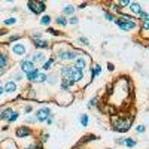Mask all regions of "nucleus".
<instances>
[{
    "mask_svg": "<svg viewBox=\"0 0 149 149\" xmlns=\"http://www.w3.org/2000/svg\"><path fill=\"white\" fill-rule=\"evenodd\" d=\"M100 73H102V66H100V64H95L94 67H91V78H90V82H93Z\"/></svg>",
    "mask_w": 149,
    "mask_h": 149,
    "instance_id": "19",
    "label": "nucleus"
},
{
    "mask_svg": "<svg viewBox=\"0 0 149 149\" xmlns=\"http://www.w3.org/2000/svg\"><path fill=\"white\" fill-rule=\"evenodd\" d=\"M106 5H107V8H110L112 10H113L115 14H118V15H121V14H122V9L118 6V3H116V2H109V3H106Z\"/></svg>",
    "mask_w": 149,
    "mask_h": 149,
    "instance_id": "24",
    "label": "nucleus"
},
{
    "mask_svg": "<svg viewBox=\"0 0 149 149\" xmlns=\"http://www.w3.org/2000/svg\"><path fill=\"white\" fill-rule=\"evenodd\" d=\"M18 118H19V112H18V110H14V113H12V116L9 118L8 124H12V122H15V121H17Z\"/></svg>",
    "mask_w": 149,
    "mask_h": 149,
    "instance_id": "36",
    "label": "nucleus"
},
{
    "mask_svg": "<svg viewBox=\"0 0 149 149\" xmlns=\"http://www.w3.org/2000/svg\"><path fill=\"white\" fill-rule=\"evenodd\" d=\"M104 19H106V21H110V22H113V21L116 19V17H115V14H112V12L104 10Z\"/></svg>",
    "mask_w": 149,
    "mask_h": 149,
    "instance_id": "31",
    "label": "nucleus"
},
{
    "mask_svg": "<svg viewBox=\"0 0 149 149\" xmlns=\"http://www.w3.org/2000/svg\"><path fill=\"white\" fill-rule=\"evenodd\" d=\"M116 26L119 27V30L122 31H133V30H137L139 29V22L137 21H125V19H122V18H116L113 21Z\"/></svg>",
    "mask_w": 149,
    "mask_h": 149,
    "instance_id": "3",
    "label": "nucleus"
},
{
    "mask_svg": "<svg viewBox=\"0 0 149 149\" xmlns=\"http://www.w3.org/2000/svg\"><path fill=\"white\" fill-rule=\"evenodd\" d=\"M79 122H81L82 127H88V124H90V116L86 115V113H82L81 118H79Z\"/></svg>",
    "mask_w": 149,
    "mask_h": 149,
    "instance_id": "28",
    "label": "nucleus"
},
{
    "mask_svg": "<svg viewBox=\"0 0 149 149\" xmlns=\"http://www.w3.org/2000/svg\"><path fill=\"white\" fill-rule=\"evenodd\" d=\"M67 24H70V26H78V24H79V17H76V15L70 17L67 19Z\"/></svg>",
    "mask_w": 149,
    "mask_h": 149,
    "instance_id": "33",
    "label": "nucleus"
},
{
    "mask_svg": "<svg viewBox=\"0 0 149 149\" xmlns=\"http://www.w3.org/2000/svg\"><path fill=\"white\" fill-rule=\"evenodd\" d=\"M78 42L84 46H90V40H88V37H85V36H79L78 37Z\"/></svg>",
    "mask_w": 149,
    "mask_h": 149,
    "instance_id": "35",
    "label": "nucleus"
},
{
    "mask_svg": "<svg viewBox=\"0 0 149 149\" xmlns=\"http://www.w3.org/2000/svg\"><path fill=\"white\" fill-rule=\"evenodd\" d=\"M10 67V55L5 49H0V76Z\"/></svg>",
    "mask_w": 149,
    "mask_h": 149,
    "instance_id": "6",
    "label": "nucleus"
},
{
    "mask_svg": "<svg viewBox=\"0 0 149 149\" xmlns=\"http://www.w3.org/2000/svg\"><path fill=\"white\" fill-rule=\"evenodd\" d=\"M109 149H110V148H109Z\"/></svg>",
    "mask_w": 149,
    "mask_h": 149,
    "instance_id": "51",
    "label": "nucleus"
},
{
    "mask_svg": "<svg viewBox=\"0 0 149 149\" xmlns=\"http://www.w3.org/2000/svg\"><path fill=\"white\" fill-rule=\"evenodd\" d=\"M107 70L109 72H113L115 70V64L113 63H107Z\"/></svg>",
    "mask_w": 149,
    "mask_h": 149,
    "instance_id": "47",
    "label": "nucleus"
},
{
    "mask_svg": "<svg viewBox=\"0 0 149 149\" xmlns=\"http://www.w3.org/2000/svg\"><path fill=\"white\" fill-rule=\"evenodd\" d=\"M46 33L52 34V36H55V37H60V36H63V33H61L60 30H55V29H52V27H48V29H46Z\"/></svg>",
    "mask_w": 149,
    "mask_h": 149,
    "instance_id": "30",
    "label": "nucleus"
},
{
    "mask_svg": "<svg viewBox=\"0 0 149 149\" xmlns=\"http://www.w3.org/2000/svg\"><path fill=\"white\" fill-rule=\"evenodd\" d=\"M133 119L134 116H128V118H122V116H116V118H112V130L116 131V133H127L131 125H133Z\"/></svg>",
    "mask_w": 149,
    "mask_h": 149,
    "instance_id": "1",
    "label": "nucleus"
},
{
    "mask_svg": "<svg viewBox=\"0 0 149 149\" xmlns=\"http://www.w3.org/2000/svg\"><path fill=\"white\" fill-rule=\"evenodd\" d=\"M91 64V57L86 54V52H82L81 55H78V58L73 61V66L79 69V70H86V66H90Z\"/></svg>",
    "mask_w": 149,
    "mask_h": 149,
    "instance_id": "5",
    "label": "nucleus"
},
{
    "mask_svg": "<svg viewBox=\"0 0 149 149\" xmlns=\"http://www.w3.org/2000/svg\"><path fill=\"white\" fill-rule=\"evenodd\" d=\"M39 72H40V69H34V70H31L30 73H27V74H24L26 76V81L29 82V84H34V79H36V76L39 74Z\"/></svg>",
    "mask_w": 149,
    "mask_h": 149,
    "instance_id": "18",
    "label": "nucleus"
},
{
    "mask_svg": "<svg viewBox=\"0 0 149 149\" xmlns=\"http://www.w3.org/2000/svg\"><path fill=\"white\" fill-rule=\"evenodd\" d=\"M24 122H26V124H36V118H34V115H33V116H27L26 119H24Z\"/></svg>",
    "mask_w": 149,
    "mask_h": 149,
    "instance_id": "44",
    "label": "nucleus"
},
{
    "mask_svg": "<svg viewBox=\"0 0 149 149\" xmlns=\"http://www.w3.org/2000/svg\"><path fill=\"white\" fill-rule=\"evenodd\" d=\"M124 145L131 149V148H134L136 145H137V142H136V139H133V137H125V142H124Z\"/></svg>",
    "mask_w": 149,
    "mask_h": 149,
    "instance_id": "29",
    "label": "nucleus"
},
{
    "mask_svg": "<svg viewBox=\"0 0 149 149\" xmlns=\"http://www.w3.org/2000/svg\"><path fill=\"white\" fill-rule=\"evenodd\" d=\"M145 131H146V125H143V124H139V125H136V133L142 134V133H145Z\"/></svg>",
    "mask_w": 149,
    "mask_h": 149,
    "instance_id": "40",
    "label": "nucleus"
},
{
    "mask_svg": "<svg viewBox=\"0 0 149 149\" xmlns=\"http://www.w3.org/2000/svg\"><path fill=\"white\" fill-rule=\"evenodd\" d=\"M8 33H9V30H8V29H0V37L5 36V34H8Z\"/></svg>",
    "mask_w": 149,
    "mask_h": 149,
    "instance_id": "48",
    "label": "nucleus"
},
{
    "mask_svg": "<svg viewBox=\"0 0 149 149\" xmlns=\"http://www.w3.org/2000/svg\"><path fill=\"white\" fill-rule=\"evenodd\" d=\"M73 14H74V6H73V5H66V6H63V14H61V15H64V17L67 18V17H73Z\"/></svg>",
    "mask_w": 149,
    "mask_h": 149,
    "instance_id": "21",
    "label": "nucleus"
},
{
    "mask_svg": "<svg viewBox=\"0 0 149 149\" xmlns=\"http://www.w3.org/2000/svg\"><path fill=\"white\" fill-rule=\"evenodd\" d=\"M128 10L131 12V15H139L140 12L143 10V8H142V5H140L139 2H130Z\"/></svg>",
    "mask_w": 149,
    "mask_h": 149,
    "instance_id": "16",
    "label": "nucleus"
},
{
    "mask_svg": "<svg viewBox=\"0 0 149 149\" xmlns=\"http://www.w3.org/2000/svg\"><path fill=\"white\" fill-rule=\"evenodd\" d=\"M27 9L31 12L33 15H40L39 3H37V0H29V2H27Z\"/></svg>",
    "mask_w": 149,
    "mask_h": 149,
    "instance_id": "15",
    "label": "nucleus"
},
{
    "mask_svg": "<svg viewBox=\"0 0 149 149\" xmlns=\"http://www.w3.org/2000/svg\"><path fill=\"white\" fill-rule=\"evenodd\" d=\"M3 24L5 26H14V24H17V18L15 17H9V18L3 19Z\"/></svg>",
    "mask_w": 149,
    "mask_h": 149,
    "instance_id": "34",
    "label": "nucleus"
},
{
    "mask_svg": "<svg viewBox=\"0 0 149 149\" xmlns=\"http://www.w3.org/2000/svg\"><path fill=\"white\" fill-rule=\"evenodd\" d=\"M21 39H22V34H10V36L8 37L6 43H8V45H12V43H15V42H19Z\"/></svg>",
    "mask_w": 149,
    "mask_h": 149,
    "instance_id": "23",
    "label": "nucleus"
},
{
    "mask_svg": "<svg viewBox=\"0 0 149 149\" xmlns=\"http://www.w3.org/2000/svg\"><path fill=\"white\" fill-rule=\"evenodd\" d=\"M148 18H149V14H148V12L142 10L140 14H139V19H140V22H142V21H145V19H148Z\"/></svg>",
    "mask_w": 149,
    "mask_h": 149,
    "instance_id": "42",
    "label": "nucleus"
},
{
    "mask_svg": "<svg viewBox=\"0 0 149 149\" xmlns=\"http://www.w3.org/2000/svg\"><path fill=\"white\" fill-rule=\"evenodd\" d=\"M52 122H54V115H52V116H49V118L45 121V124H46V125H52Z\"/></svg>",
    "mask_w": 149,
    "mask_h": 149,
    "instance_id": "45",
    "label": "nucleus"
},
{
    "mask_svg": "<svg viewBox=\"0 0 149 149\" xmlns=\"http://www.w3.org/2000/svg\"><path fill=\"white\" fill-rule=\"evenodd\" d=\"M52 110L49 109V107H40V109H37L36 110V113H34V118H36V122H45L49 116H52Z\"/></svg>",
    "mask_w": 149,
    "mask_h": 149,
    "instance_id": "9",
    "label": "nucleus"
},
{
    "mask_svg": "<svg viewBox=\"0 0 149 149\" xmlns=\"http://www.w3.org/2000/svg\"><path fill=\"white\" fill-rule=\"evenodd\" d=\"M115 142H116L118 145H124V142H125V137H119V139H116Z\"/></svg>",
    "mask_w": 149,
    "mask_h": 149,
    "instance_id": "49",
    "label": "nucleus"
},
{
    "mask_svg": "<svg viewBox=\"0 0 149 149\" xmlns=\"http://www.w3.org/2000/svg\"><path fill=\"white\" fill-rule=\"evenodd\" d=\"M118 3V6L122 9V8H128V5H130V0H119V2H116Z\"/></svg>",
    "mask_w": 149,
    "mask_h": 149,
    "instance_id": "41",
    "label": "nucleus"
},
{
    "mask_svg": "<svg viewBox=\"0 0 149 149\" xmlns=\"http://www.w3.org/2000/svg\"><path fill=\"white\" fill-rule=\"evenodd\" d=\"M14 110L15 109H12L10 106H8V107H3L2 110H0V121H9V118L12 116V113H14Z\"/></svg>",
    "mask_w": 149,
    "mask_h": 149,
    "instance_id": "14",
    "label": "nucleus"
},
{
    "mask_svg": "<svg viewBox=\"0 0 149 149\" xmlns=\"http://www.w3.org/2000/svg\"><path fill=\"white\" fill-rule=\"evenodd\" d=\"M31 149H43V146H42V143H39V142H36L34 145H33V148Z\"/></svg>",
    "mask_w": 149,
    "mask_h": 149,
    "instance_id": "46",
    "label": "nucleus"
},
{
    "mask_svg": "<svg viewBox=\"0 0 149 149\" xmlns=\"http://www.w3.org/2000/svg\"><path fill=\"white\" fill-rule=\"evenodd\" d=\"M3 90H5V95L6 97H15L18 94V91H19L18 84H15L14 81H10V79L3 84Z\"/></svg>",
    "mask_w": 149,
    "mask_h": 149,
    "instance_id": "7",
    "label": "nucleus"
},
{
    "mask_svg": "<svg viewBox=\"0 0 149 149\" xmlns=\"http://www.w3.org/2000/svg\"><path fill=\"white\" fill-rule=\"evenodd\" d=\"M31 112H33V106L31 104H26V106H24V113H26V115L31 113Z\"/></svg>",
    "mask_w": 149,
    "mask_h": 149,
    "instance_id": "43",
    "label": "nucleus"
},
{
    "mask_svg": "<svg viewBox=\"0 0 149 149\" xmlns=\"http://www.w3.org/2000/svg\"><path fill=\"white\" fill-rule=\"evenodd\" d=\"M46 84L48 85H57V84H60L58 73L57 72H49L48 76H46Z\"/></svg>",
    "mask_w": 149,
    "mask_h": 149,
    "instance_id": "17",
    "label": "nucleus"
},
{
    "mask_svg": "<svg viewBox=\"0 0 149 149\" xmlns=\"http://www.w3.org/2000/svg\"><path fill=\"white\" fill-rule=\"evenodd\" d=\"M10 78H12L10 81H14L15 84H18V82L24 81V74H22L21 72H17V73H12V76H10Z\"/></svg>",
    "mask_w": 149,
    "mask_h": 149,
    "instance_id": "27",
    "label": "nucleus"
},
{
    "mask_svg": "<svg viewBox=\"0 0 149 149\" xmlns=\"http://www.w3.org/2000/svg\"><path fill=\"white\" fill-rule=\"evenodd\" d=\"M49 137H51V136H49V133L43 131V133L40 134V142H39V143H46V142L49 140Z\"/></svg>",
    "mask_w": 149,
    "mask_h": 149,
    "instance_id": "37",
    "label": "nucleus"
},
{
    "mask_svg": "<svg viewBox=\"0 0 149 149\" xmlns=\"http://www.w3.org/2000/svg\"><path fill=\"white\" fill-rule=\"evenodd\" d=\"M55 63H57V61H55V58H54V55H51V57H49V58H46V61H45V63L42 64V67H40V70L42 72H49V70H52V67L55 66Z\"/></svg>",
    "mask_w": 149,
    "mask_h": 149,
    "instance_id": "13",
    "label": "nucleus"
},
{
    "mask_svg": "<svg viewBox=\"0 0 149 149\" xmlns=\"http://www.w3.org/2000/svg\"><path fill=\"white\" fill-rule=\"evenodd\" d=\"M46 54H43L42 51H33L31 54H30V61H31V63L37 67V64H43L45 63V61H46Z\"/></svg>",
    "mask_w": 149,
    "mask_h": 149,
    "instance_id": "10",
    "label": "nucleus"
},
{
    "mask_svg": "<svg viewBox=\"0 0 149 149\" xmlns=\"http://www.w3.org/2000/svg\"><path fill=\"white\" fill-rule=\"evenodd\" d=\"M46 76H48V73H45V72H39V74L36 76V79H34V85H40V84H45L46 82Z\"/></svg>",
    "mask_w": 149,
    "mask_h": 149,
    "instance_id": "20",
    "label": "nucleus"
},
{
    "mask_svg": "<svg viewBox=\"0 0 149 149\" xmlns=\"http://www.w3.org/2000/svg\"><path fill=\"white\" fill-rule=\"evenodd\" d=\"M140 30H143V31H149V18H148V19H145V21H142Z\"/></svg>",
    "mask_w": 149,
    "mask_h": 149,
    "instance_id": "38",
    "label": "nucleus"
},
{
    "mask_svg": "<svg viewBox=\"0 0 149 149\" xmlns=\"http://www.w3.org/2000/svg\"><path fill=\"white\" fill-rule=\"evenodd\" d=\"M3 103H6L5 102V90H3V85L0 84V104H3Z\"/></svg>",
    "mask_w": 149,
    "mask_h": 149,
    "instance_id": "39",
    "label": "nucleus"
},
{
    "mask_svg": "<svg viewBox=\"0 0 149 149\" xmlns=\"http://www.w3.org/2000/svg\"><path fill=\"white\" fill-rule=\"evenodd\" d=\"M86 6H88V2H84V3H81V5L78 6V8H79V9H85Z\"/></svg>",
    "mask_w": 149,
    "mask_h": 149,
    "instance_id": "50",
    "label": "nucleus"
},
{
    "mask_svg": "<svg viewBox=\"0 0 149 149\" xmlns=\"http://www.w3.org/2000/svg\"><path fill=\"white\" fill-rule=\"evenodd\" d=\"M98 103H100V102H98V97H93L86 106H88L90 109H93V107H98Z\"/></svg>",
    "mask_w": 149,
    "mask_h": 149,
    "instance_id": "32",
    "label": "nucleus"
},
{
    "mask_svg": "<svg viewBox=\"0 0 149 149\" xmlns=\"http://www.w3.org/2000/svg\"><path fill=\"white\" fill-rule=\"evenodd\" d=\"M69 78L73 79V82L76 84V85H81L84 78H85V72L84 70H79L76 69L74 66H70V72H69Z\"/></svg>",
    "mask_w": 149,
    "mask_h": 149,
    "instance_id": "8",
    "label": "nucleus"
},
{
    "mask_svg": "<svg viewBox=\"0 0 149 149\" xmlns=\"http://www.w3.org/2000/svg\"><path fill=\"white\" fill-rule=\"evenodd\" d=\"M55 24H57V26H60V27H67V26H69V24H67V18H66L64 15L57 17V18H55Z\"/></svg>",
    "mask_w": 149,
    "mask_h": 149,
    "instance_id": "22",
    "label": "nucleus"
},
{
    "mask_svg": "<svg viewBox=\"0 0 149 149\" xmlns=\"http://www.w3.org/2000/svg\"><path fill=\"white\" fill-rule=\"evenodd\" d=\"M30 46L27 42H15L10 45V49H9V55L15 57V58H26L27 55H30Z\"/></svg>",
    "mask_w": 149,
    "mask_h": 149,
    "instance_id": "2",
    "label": "nucleus"
},
{
    "mask_svg": "<svg viewBox=\"0 0 149 149\" xmlns=\"http://www.w3.org/2000/svg\"><path fill=\"white\" fill-rule=\"evenodd\" d=\"M31 45L37 49V51H43V49H49L51 48V43L45 39H36V40H31Z\"/></svg>",
    "mask_w": 149,
    "mask_h": 149,
    "instance_id": "12",
    "label": "nucleus"
},
{
    "mask_svg": "<svg viewBox=\"0 0 149 149\" xmlns=\"http://www.w3.org/2000/svg\"><path fill=\"white\" fill-rule=\"evenodd\" d=\"M52 22V17L51 15H42V18H40V26H43V27H49V24Z\"/></svg>",
    "mask_w": 149,
    "mask_h": 149,
    "instance_id": "25",
    "label": "nucleus"
},
{
    "mask_svg": "<svg viewBox=\"0 0 149 149\" xmlns=\"http://www.w3.org/2000/svg\"><path fill=\"white\" fill-rule=\"evenodd\" d=\"M34 69H36V66L31 63L30 60H26V58H24V60L19 61V72H21L22 74H27V73H30V72L34 70Z\"/></svg>",
    "mask_w": 149,
    "mask_h": 149,
    "instance_id": "11",
    "label": "nucleus"
},
{
    "mask_svg": "<svg viewBox=\"0 0 149 149\" xmlns=\"http://www.w3.org/2000/svg\"><path fill=\"white\" fill-rule=\"evenodd\" d=\"M34 134V131L29 127V125H18L15 128V137L18 140H26V139H31V136Z\"/></svg>",
    "mask_w": 149,
    "mask_h": 149,
    "instance_id": "4",
    "label": "nucleus"
},
{
    "mask_svg": "<svg viewBox=\"0 0 149 149\" xmlns=\"http://www.w3.org/2000/svg\"><path fill=\"white\" fill-rule=\"evenodd\" d=\"M93 140H98V137L95 134H88V136H85V137L79 142V145H85V143H88V142H93Z\"/></svg>",
    "mask_w": 149,
    "mask_h": 149,
    "instance_id": "26",
    "label": "nucleus"
}]
</instances>
